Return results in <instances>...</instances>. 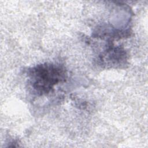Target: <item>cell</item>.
<instances>
[{
  "instance_id": "obj_1",
  "label": "cell",
  "mask_w": 148,
  "mask_h": 148,
  "mask_svg": "<svg viewBox=\"0 0 148 148\" xmlns=\"http://www.w3.org/2000/svg\"><path fill=\"white\" fill-rule=\"evenodd\" d=\"M32 87L40 94L48 93L65 76L64 70L53 64L38 65L32 68L30 73Z\"/></svg>"
}]
</instances>
